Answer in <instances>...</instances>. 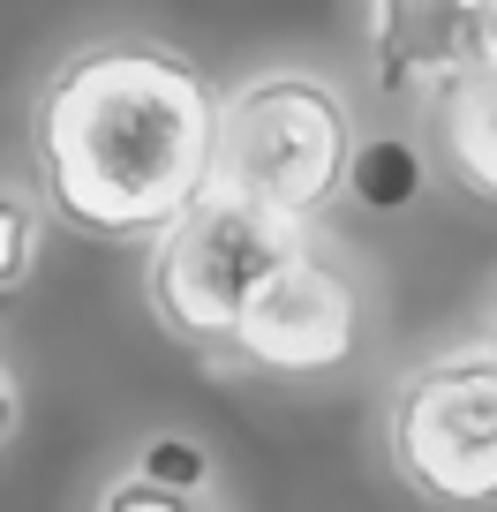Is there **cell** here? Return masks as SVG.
<instances>
[{
    "mask_svg": "<svg viewBox=\"0 0 497 512\" xmlns=\"http://www.w3.org/2000/svg\"><path fill=\"white\" fill-rule=\"evenodd\" d=\"M219 166V91L144 38L83 46L38 91L46 204L91 234H166Z\"/></svg>",
    "mask_w": 497,
    "mask_h": 512,
    "instance_id": "cell-1",
    "label": "cell"
},
{
    "mask_svg": "<svg viewBox=\"0 0 497 512\" xmlns=\"http://www.w3.org/2000/svg\"><path fill=\"white\" fill-rule=\"evenodd\" d=\"M354 174V121L332 83L317 76H264L219 98V166L211 189L257 211L309 226Z\"/></svg>",
    "mask_w": 497,
    "mask_h": 512,
    "instance_id": "cell-2",
    "label": "cell"
},
{
    "mask_svg": "<svg viewBox=\"0 0 497 512\" xmlns=\"http://www.w3.org/2000/svg\"><path fill=\"white\" fill-rule=\"evenodd\" d=\"M392 467L415 497L445 512L497 505V354L460 347L407 369L385 407Z\"/></svg>",
    "mask_w": 497,
    "mask_h": 512,
    "instance_id": "cell-3",
    "label": "cell"
},
{
    "mask_svg": "<svg viewBox=\"0 0 497 512\" xmlns=\"http://www.w3.org/2000/svg\"><path fill=\"white\" fill-rule=\"evenodd\" d=\"M309 241V226L257 211L226 189H204L151 249V309L181 339H234L257 287Z\"/></svg>",
    "mask_w": 497,
    "mask_h": 512,
    "instance_id": "cell-4",
    "label": "cell"
},
{
    "mask_svg": "<svg viewBox=\"0 0 497 512\" xmlns=\"http://www.w3.org/2000/svg\"><path fill=\"white\" fill-rule=\"evenodd\" d=\"M354 339H362V294H354L347 264L324 256L317 241H302L257 287V302L241 309L226 347L272 377H332L354 354Z\"/></svg>",
    "mask_w": 497,
    "mask_h": 512,
    "instance_id": "cell-5",
    "label": "cell"
},
{
    "mask_svg": "<svg viewBox=\"0 0 497 512\" xmlns=\"http://www.w3.org/2000/svg\"><path fill=\"white\" fill-rule=\"evenodd\" d=\"M482 8L490 0H377V76L430 98L482 68Z\"/></svg>",
    "mask_w": 497,
    "mask_h": 512,
    "instance_id": "cell-6",
    "label": "cell"
},
{
    "mask_svg": "<svg viewBox=\"0 0 497 512\" xmlns=\"http://www.w3.org/2000/svg\"><path fill=\"white\" fill-rule=\"evenodd\" d=\"M430 144L467 196L497 204V68H467L430 91Z\"/></svg>",
    "mask_w": 497,
    "mask_h": 512,
    "instance_id": "cell-7",
    "label": "cell"
},
{
    "mask_svg": "<svg viewBox=\"0 0 497 512\" xmlns=\"http://www.w3.org/2000/svg\"><path fill=\"white\" fill-rule=\"evenodd\" d=\"M204 452L189 445V437H159V445L144 452V482H159V490H174V497H189V490H204Z\"/></svg>",
    "mask_w": 497,
    "mask_h": 512,
    "instance_id": "cell-8",
    "label": "cell"
},
{
    "mask_svg": "<svg viewBox=\"0 0 497 512\" xmlns=\"http://www.w3.org/2000/svg\"><path fill=\"white\" fill-rule=\"evenodd\" d=\"M31 241H38V219L23 196H0V294L23 287V272H31Z\"/></svg>",
    "mask_w": 497,
    "mask_h": 512,
    "instance_id": "cell-9",
    "label": "cell"
},
{
    "mask_svg": "<svg viewBox=\"0 0 497 512\" xmlns=\"http://www.w3.org/2000/svg\"><path fill=\"white\" fill-rule=\"evenodd\" d=\"M347 181H362L377 204H392V196H407L415 166H407V151H400V144H377V151H362V159H354V174H347Z\"/></svg>",
    "mask_w": 497,
    "mask_h": 512,
    "instance_id": "cell-10",
    "label": "cell"
},
{
    "mask_svg": "<svg viewBox=\"0 0 497 512\" xmlns=\"http://www.w3.org/2000/svg\"><path fill=\"white\" fill-rule=\"evenodd\" d=\"M98 512H196L189 497H174V490H159V482H113L106 497H98Z\"/></svg>",
    "mask_w": 497,
    "mask_h": 512,
    "instance_id": "cell-11",
    "label": "cell"
},
{
    "mask_svg": "<svg viewBox=\"0 0 497 512\" xmlns=\"http://www.w3.org/2000/svg\"><path fill=\"white\" fill-rule=\"evenodd\" d=\"M482 68H497V0L482 8Z\"/></svg>",
    "mask_w": 497,
    "mask_h": 512,
    "instance_id": "cell-12",
    "label": "cell"
},
{
    "mask_svg": "<svg viewBox=\"0 0 497 512\" xmlns=\"http://www.w3.org/2000/svg\"><path fill=\"white\" fill-rule=\"evenodd\" d=\"M8 430H16V384L0 377V437H8Z\"/></svg>",
    "mask_w": 497,
    "mask_h": 512,
    "instance_id": "cell-13",
    "label": "cell"
},
{
    "mask_svg": "<svg viewBox=\"0 0 497 512\" xmlns=\"http://www.w3.org/2000/svg\"><path fill=\"white\" fill-rule=\"evenodd\" d=\"M490 354H497V332H490Z\"/></svg>",
    "mask_w": 497,
    "mask_h": 512,
    "instance_id": "cell-14",
    "label": "cell"
}]
</instances>
